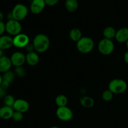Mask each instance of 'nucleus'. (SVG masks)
<instances>
[{
	"mask_svg": "<svg viewBox=\"0 0 128 128\" xmlns=\"http://www.w3.org/2000/svg\"><path fill=\"white\" fill-rule=\"evenodd\" d=\"M32 44L36 52L42 53L46 52L50 48V40L44 34H38L34 38Z\"/></svg>",
	"mask_w": 128,
	"mask_h": 128,
	"instance_id": "1",
	"label": "nucleus"
},
{
	"mask_svg": "<svg viewBox=\"0 0 128 128\" xmlns=\"http://www.w3.org/2000/svg\"><path fill=\"white\" fill-rule=\"evenodd\" d=\"M94 46V42L91 38L82 37L76 43V48L78 51L82 54H88L92 51Z\"/></svg>",
	"mask_w": 128,
	"mask_h": 128,
	"instance_id": "2",
	"label": "nucleus"
},
{
	"mask_svg": "<svg viewBox=\"0 0 128 128\" xmlns=\"http://www.w3.org/2000/svg\"><path fill=\"white\" fill-rule=\"evenodd\" d=\"M128 84L122 79H114L110 81L108 85V90L113 94H122L127 90Z\"/></svg>",
	"mask_w": 128,
	"mask_h": 128,
	"instance_id": "3",
	"label": "nucleus"
},
{
	"mask_svg": "<svg viewBox=\"0 0 128 128\" xmlns=\"http://www.w3.org/2000/svg\"><path fill=\"white\" fill-rule=\"evenodd\" d=\"M12 19L16 21H21L24 20L28 14V8L26 5L18 3L15 5L11 11Z\"/></svg>",
	"mask_w": 128,
	"mask_h": 128,
	"instance_id": "4",
	"label": "nucleus"
},
{
	"mask_svg": "<svg viewBox=\"0 0 128 128\" xmlns=\"http://www.w3.org/2000/svg\"><path fill=\"white\" fill-rule=\"evenodd\" d=\"M98 48L100 53L104 56H108L113 52L114 44L111 40L103 38L100 41Z\"/></svg>",
	"mask_w": 128,
	"mask_h": 128,
	"instance_id": "5",
	"label": "nucleus"
},
{
	"mask_svg": "<svg viewBox=\"0 0 128 128\" xmlns=\"http://www.w3.org/2000/svg\"><path fill=\"white\" fill-rule=\"evenodd\" d=\"M5 24H6V31L11 36H15L21 33L22 26L20 23V21L12 19V20H8Z\"/></svg>",
	"mask_w": 128,
	"mask_h": 128,
	"instance_id": "6",
	"label": "nucleus"
},
{
	"mask_svg": "<svg viewBox=\"0 0 128 128\" xmlns=\"http://www.w3.org/2000/svg\"><path fill=\"white\" fill-rule=\"evenodd\" d=\"M56 114L59 120L65 122L71 120L73 117V112L72 110L67 106L58 108Z\"/></svg>",
	"mask_w": 128,
	"mask_h": 128,
	"instance_id": "7",
	"label": "nucleus"
},
{
	"mask_svg": "<svg viewBox=\"0 0 128 128\" xmlns=\"http://www.w3.org/2000/svg\"><path fill=\"white\" fill-rule=\"evenodd\" d=\"M30 43V38L27 34L20 33L13 38V46L18 48H25Z\"/></svg>",
	"mask_w": 128,
	"mask_h": 128,
	"instance_id": "8",
	"label": "nucleus"
},
{
	"mask_svg": "<svg viewBox=\"0 0 128 128\" xmlns=\"http://www.w3.org/2000/svg\"><path fill=\"white\" fill-rule=\"evenodd\" d=\"M10 59L12 66L15 67L22 66L26 62V55L20 51H16L12 53Z\"/></svg>",
	"mask_w": 128,
	"mask_h": 128,
	"instance_id": "9",
	"label": "nucleus"
},
{
	"mask_svg": "<svg viewBox=\"0 0 128 128\" xmlns=\"http://www.w3.org/2000/svg\"><path fill=\"white\" fill-rule=\"evenodd\" d=\"M46 6L44 0H32L30 4V11L34 14L41 13Z\"/></svg>",
	"mask_w": 128,
	"mask_h": 128,
	"instance_id": "10",
	"label": "nucleus"
},
{
	"mask_svg": "<svg viewBox=\"0 0 128 128\" xmlns=\"http://www.w3.org/2000/svg\"><path fill=\"white\" fill-rule=\"evenodd\" d=\"M12 108L14 111L24 113L27 112L30 109V104L26 100H22V99H18L15 101Z\"/></svg>",
	"mask_w": 128,
	"mask_h": 128,
	"instance_id": "11",
	"label": "nucleus"
},
{
	"mask_svg": "<svg viewBox=\"0 0 128 128\" xmlns=\"http://www.w3.org/2000/svg\"><path fill=\"white\" fill-rule=\"evenodd\" d=\"M13 46V38L9 35L0 36V49L4 50L11 48Z\"/></svg>",
	"mask_w": 128,
	"mask_h": 128,
	"instance_id": "12",
	"label": "nucleus"
},
{
	"mask_svg": "<svg viewBox=\"0 0 128 128\" xmlns=\"http://www.w3.org/2000/svg\"><path fill=\"white\" fill-rule=\"evenodd\" d=\"M115 39L120 43L126 42L128 40V28L123 27L116 31Z\"/></svg>",
	"mask_w": 128,
	"mask_h": 128,
	"instance_id": "13",
	"label": "nucleus"
},
{
	"mask_svg": "<svg viewBox=\"0 0 128 128\" xmlns=\"http://www.w3.org/2000/svg\"><path fill=\"white\" fill-rule=\"evenodd\" d=\"M12 66L11 59L6 56L0 58V73H4L10 71Z\"/></svg>",
	"mask_w": 128,
	"mask_h": 128,
	"instance_id": "14",
	"label": "nucleus"
},
{
	"mask_svg": "<svg viewBox=\"0 0 128 128\" xmlns=\"http://www.w3.org/2000/svg\"><path fill=\"white\" fill-rule=\"evenodd\" d=\"M14 110L11 107L4 106L0 108V118L4 120H8L12 118Z\"/></svg>",
	"mask_w": 128,
	"mask_h": 128,
	"instance_id": "15",
	"label": "nucleus"
},
{
	"mask_svg": "<svg viewBox=\"0 0 128 128\" xmlns=\"http://www.w3.org/2000/svg\"><path fill=\"white\" fill-rule=\"evenodd\" d=\"M40 61V57L38 53L35 51L28 52L26 55V62L30 66H34L39 62Z\"/></svg>",
	"mask_w": 128,
	"mask_h": 128,
	"instance_id": "16",
	"label": "nucleus"
},
{
	"mask_svg": "<svg viewBox=\"0 0 128 128\" xmlns=\"http://www.w3.org/2000/svg\"><path fill=\"white\" fill-rule=\"evenodd\" d=\"M64 6L68 12H75L79 7L78 1V0H65Z\"/></svg>",
	"mask_w": 128,
	"mask_h": 128,
	"instance_id": "17",
	"label": "nucleus"
},
{
	"mask_svg": "<svg viewBox=\"0 0 128 128\" xmlns=\"http://www.w3.org/2000/svg\"><path fill=\"white\" fill-rule=\"evenodd\" d=\"M80 104L81 106L86 108H91L94 105V101L91 97L88 96H83L80 98Z\"/></svg>",
	"mask_w": 128,
	"mask_h": 128,
	"instance_id": "18",
	"label": "nucleus"
},
{
	"mask_svg": "<svg viewBox=\"0 0 128 128\" xmlns=\"http://www.w3.org/2000/svg\"><path fill=\"white\" fill-rule=\"evenodd\" d=\"M116 34V30H115L114 28L112 27V26H108V27H106L103 30V32H102V34H103L104 38L111 40H112V39L115 38Z\"/></svg>",
	"mask_w": 128,
	"mask_h": 128,
	"instance_id": "19",
	"label": "nucleus"
},
{
	"mask_svg": "<svg viewBox=\"0 0 128 128\" xmlns=\"http://www.w3.org/2000/svg\"><path fill=\"white\" fill-rule=\"evenodd\" d=\"M69 36L72 41L77 42L82 38V32L80 29L73 28L70 31Z\"/></svg>",
	"mask_w": 128,
	"mask_h": 128,
	"instance_id": "20",
	"label": "nucleus"
},
{
	"mask_svg": "<svg viewBox=\"0 0 128 128\" xmlns=\"http://www.w3.org/2000/svg\"><path fill=\"white\" fill-rule=\"evenodd\" d=\"M55 103L58 108L67 106L68 98L64 95L59 94L55 99Z\"/></svg>",
	"mask_w": 128,
	"mask_h": 128,
	"instance_id": "21",
	"label": "nucleus"
},
{
	"mask_svg": "<svg viewBox=\"0 0 128 128\" xmlns=\"http://www.w3.org/2000/svg\"><path fill=\"white\" fill-rule=\"evenodd\" d=\"M15 73L12 71H11V70L7 71V72L3 73V74L2 75V80H4V81H8V82H10V84L11 82H12L14 81L15 79Z\"/></svg>",
	"mask_w": 128,
	"mask_h": 128,
	"instance_id": "22",
	"label": "nucleus"
},
{
	"mask_svg": "<svg viewBox=\"0 0 128 128\" xmlns=\"http://www.w3.org/2000/svg\"><path fill=\"white\" fill-rule=\"evenodd\" d=\"M15 98H14L13 96L10 94H8L4 98V106H9V107H13V105L14 104Z\"/></svg>",
	"mask_w": 128,
	"mask_h": 128,
	"instance_id": "23",
	"label": "nucleus"
},
{
	"mask_svg": "<svg viewBox=\"0 0 128 128\" xmlns=\"http://www.w3.org/2000/svg\"><path fill=\"white\" fill-rule=\"evenodd\" d=\"M114 94L110 91V90H107L104 91L102 94V99L104 101L108 102V101H111L113 98Z\"/></svg>",
	"mask_w": 128,
	"mask_h": 128,
	"instance_id": "24",
	"label": "nucleus"
},
{
	"mask_svg": "<svg viewBox=\"0 0 128 128\" xmlns=\"http://www.w3.org/2000/svg\"><path fill=\"white\" fill-rule=\"evenodd\" d=\"M14 73L16 76H18L20 78H23L26 75V70L22 66L20 67H15Z\"/></svg>",
	"mask_w": 128,
	"mask_h": 128,
	"instance_id": "25",
	"label": "nucleus"
},
{
	"mask_svg": "<svg viewBox=\"0 0 128 128\" xmlns=\"http://www.w3.org/2000/svg\"><path fill=\"white\" fill-rule=\"evenodd\" d=\"M12 119L16 122H20L23 119V113L18 112V111H14L13 115H12Z\"/></svg>",
	"mask_w": 128,
	"mask_h": 128,
	"instance_id": "26",
	"label": "nucleus"
},
{
	"mask_svg": "<svg viewBox=\"0 0 128 128\" xmlns=\"http://www.w3.org/2000/svg\"><path fill=\"white\" fill-rule=\"evenodd\" d=\"M46 4L49 6H53L57 4L60 0H44Z\"/></svg>",
	"mask_w": 128,
	"mask_h": 128,
	"instance_id": "27",
	"label": "nucleus"
},
{
	"mask_svg": "<svg viewBox=\"0 0 128 128\" xmlns=\"http://www.w3.org/2000/svg\"><path fill=\"white\" fill-rule=\"evenodd\" d=\"M6 31V24L3 21H0V36H2Z\"/></svg>",
	"mask_w": 128,
	"mask_h": 128,
	"instance_id": "28",
	"label": "nucleus"
},
{
	"mask_svg": "<svg viewBox=\"0 0 128 128\" xmlns=\"http://www.w3.org/2000/svg\"><path fill=\"white\" fill-rule=\"evenodd\" d=\"M10 82H8V81H4V80H2V83H1V87H2V88L6 90L9 88V87H10Z\"/></svg>",
	"mask_w": 128,
	"mask_h": 128,
	"instance_id": "29",
	"label": "nucleus"
},
{
	"mask_svg": "<svg viewBox=\"0 0 128 128\" xmlns=\"http://www.w3.org/2000/svg\"><path fill=\"white\" fill-rule=\"evenodd\" d=\"M26 48V51H28V52H32V51H34V48L33 44L31 43H29L27 46L25 47Z\"/></svg>",
	"mask_w": 128,
	"mask_h": 128,
	"instance_id": "30",
	"label": "nucleus"
},
{
	"mask_svg": "<svg viewBox=\"0 0 128 128\" xmlns=\"http://www.w3.org/2000/svg\"><path fill=\"white\" fill-rule=\"evenodd\" d=\"M6 95V90L0 86V98H4Z\"/></svg>",
	"mask_w": 128,
	"mask_h": 128,
	"instance_id": "31",
	"label": "nucleus"
},
{
	"mask_svg": "<svg viewBox=\"0 0 128 128\" xmlns=\"http://www.w3.org/2000/svg\"><path fill=\"white\" fill-rule=\"evenodd\" d=\"M124 60L125 62L128 64V50L125 52L124 55Z\"/></svg>",
	"mask_w": 128,
	"mask_h": 128,
	"instance_id": "32",
	"label": "nucleus"
},
{
	"mask_svg": "<svg viewBox=\"0 0 128 128\" xmlns=\"http://www.w3.org/2000/svg\"><path fill=\"white\" fill-rule=\"evenodd\" d=\"M4 19V14L2 13V12L0 11V21H2Z\"/></svg>",
	"mask_w": 128,
	"mask_h": 128,
	"instance_id": "33",
	"label": "nucleus"
},
{
	"mask_svg": "<svg viewBox=\"0 0 128 128\" xmlns=\"http://www.w3.org/2000/svg\"><path fill=\"white\" fill-rule=\"evenodd\" d=\"M3 56H4V55L3 50H1V49H0V58L2 57Z\"/></svg>",
	"mask_w": 128,
	"mask_h": 128,
	"instance_id": "34",
	"label": "nucleus"
},
{
	"mask_svg": "<svg viewBox=\"0 0 128 128\" xmlns=\"http://www.w3.org/2000/svg\"><path fill=\"white\" fill-rule=\"evenodd\" d=\"M2 75L1 74V73H0V86H1V83H2Z\"/></svg>",
	"mask_w": 128,
	"mask_h": 128,
	"instance_id": "35",
	"label": "nucleus"
},
{
	"mask_svg": "<svg viewBox=\"0 0 128 128\" xmlns=\"http://www.w3.org/2000/svg\"><path fill=\"white\" fill-rule=\"evenodd\" d=\"M126 47H127V48L128 49V40L127 41H126Z\"/></svg>",
	"mask_w": 128,
	"mask_h": 128,
	"instance_id": "36",
	"label": "nucleus"
},
{
	"mask_svg": "<svg viewBox=\"0 0 128 128\" xmlns=\"http://www.w3.org/2000/svg\"><path fill=\"white\" fill-rule=\"evenodd\" d=\"M60 128L57 127V126H52V127H51V128Z\"/></svg>",
	"mask_w": 128,
	"mask_h": 128,
	"instance_id": "37",
	"label": "nucleus"
}]
</instances>
